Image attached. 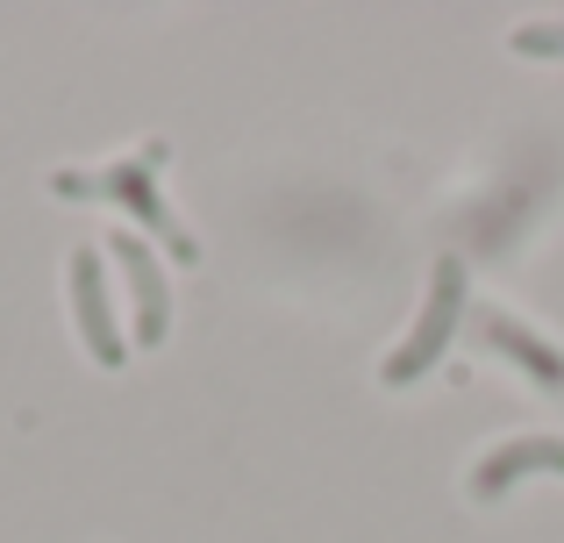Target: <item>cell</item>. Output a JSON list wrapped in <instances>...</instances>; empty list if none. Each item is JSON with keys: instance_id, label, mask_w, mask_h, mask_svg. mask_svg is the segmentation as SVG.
I'll list each match as a JSON object with an SVG mask.
<instances>
[{"instance_id": "obj_1", "label": "cell", "mask_w": 564, "mask_h": 543, "mask_svg": "<svg viewBox=\"0 0 564 543\" xmlns=\"http://www.w3.org/2000/svg\"><path fill=\"white\" fill-rule=\"evenodd\" d=\"M165 158H172V143L151 137V143H137L129 158H115V165H100V172H51V194L57 200H108V208H122L137 229H151V237L165 243L172 265H200V243L186 237V222L165 208V194H158Z\"/></svg>"}, {"instance_id": "obj_2", "label": "cell", "mask_w": 564, "mask_h": 543, "mask_svg": "<svg viewBox=\"0 0 564 543\" xmlns=\"http://www.w3.org/2000/svg\"><path fill=\"white\" fill-rule=\"evenodd\" d=\"M457 322H465V265L443 258V265L429 272V301H422V315H414L408 344L379 365V379H386V387H414L429 365H443V344L457 336Z\"/></svg>"}, {"instance_id": "obj_3", "label": "cell", "mask_w": 564, "mask_h": 543, "mask_svg": "<svg viewBox=\"0 0 564 543\" xmlns=\"http://www.w3.org/2000/svg\"><path fill=\"white\" fill-rule=\"evenodd\" d=\"M108 258L122 265L129 301H137V344L158 350L172 336V286H165V272H158V251L137 237V229H115V237H108Z\"/></svg>"}, {"instance_id": "obj_5", "label": "cell", "mask_w": 564, "mask_h": 543, "mask_svg": "<svg viewBox=\"0 0 564 543\" xmlns=\"http://www.w3.org/2000/svg\"><path fill=\"white\" fill-rule=\"evenodd\" d=\"M536 473H564V436H508L500 450H486L471 465V501H500Z\"/></svg>"}, {"instance_id": "obj_7", "label": "cell", "mask_w": 564, "mask_h": 543, "mask_svg": "<svg viewBox=\"0 0 564 543\" xmlns=\"http://www.w3.org/2000/svg\"><path fill=\"white\" fill-rule=\"evenodd\" d=\"M508 43L514 57H564V22H522Z\"/></svg>"}, {"instance_id": "obj_4", "label": "cell", "mask_w": 564, "mask_h": 543, "mask_svg": "<svg viewBox=\"0 0 564 543\" xmlns=\"http://www.w3.org/2000/svg\"><path fill=\"white\" fill-rule=\"evenodd\" d=\"M72 315H79V344L94 365H122L129 358V336L115 329V307H108V272H100V251H72Z\"/></svg>"}, {"instance_id": "obj_6", "label": "cell", "mask_w": 564, "mask_h": 543, "mask_svg": "<svg viewBox=\"0 0 564 543\" xmlns=\"http://www.w3.org/2000/svg\"><path fill=\"white\" fill-rule=\"evenodd\" d=\"M471 322H479V344H486V350L514 358L543 393H564V350H557V344H543V336L529 329L522 315H508V307H479Z\"/></svg>"}]
</instances>
